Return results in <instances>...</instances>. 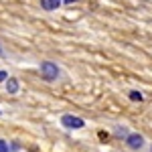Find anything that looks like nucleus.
Returning a JSON list of instances; mask_svg holds the SVG:
<instances>
[{"instance_id": "nucleus-8", "label": "nucleus", "mask_w": 152, "mask_h": 152, "mask_svg": "<svg viewBox=\"0 0 152 152\" xmlns=\"http://www.w3.org/2000/svg\"><path fill=\"white\" fill-rule=\"evenodd\" d=\"M6 79V71H0V81H4Z\"/></svg>"}, {"instance_id": "nucleus-6", "label": "nucleus", "mask_w": 152, "mask_h": 152, "mask_svg": "<svg viewBox=\"0 0 152 152\" xmlns=\"http://www.w3.org/2000/svg\"><path fill=\"white\" fill-rule=\"evenodd\" d=\"M130 99H132V102H142V94H138V91H132V94H130Z\"/></svg>"}, {"instance_id": "nucleus-3", "label": "nucleus", "mask_w": 152, "mask_h": 152, "mask_svg": "<svg viewBox=\"0 0 152 152\" xmlns=\"http://www.w3.org/2000/svg\"><path fill=\"white\" fill-rule=\"evenodd\" d=\"M128 144L132 146V148H142L144 138H142L140 134H130V136H128Z\"/></svg>"}, {"instance_id": "nucleus-10", "label": "nucleus", "mask_w": 152, "mask_h": 152, "mask_svg": "<svg viewBox=\"0 0 152 152\" xmlns=\"http://www.w3.org/2000/svg\"><path fill=\"white\" fill-rule=\"evenodd\" d=\"M0 53H2V47H0Z\"/></svg>"}, {"instance_id": "nucleus-1", "label": "nucleus", "mask_w": 152, "mask_h": 152, "mask_svg": "<svg viewBox=\"0 0 152 152\" xmlns=\"http://www.w3.org/2000/svg\"><path fill=\"white\" fill-rule=\"evenodd\" d=\"M41 75L45 77V79H49V81H53V79H57V75H59V69H57V65L55 63H43L41 65Z\"/></svg>"}, {"instance_id": "nucleus-7", "label": "nucleus", "mask_w": 152, "mask_h": 152, "mask_svg": "<svg viewBox=\"0 0 152 152\" xmlns=\"http://www.w3.org/2000/svg\"><path fill=\"white\" fill-rule=\"evenodd\" d=\"M0 152H8V144L4 140H0Z\"/></svg>"}, {"instance_id": "nucleus-4", "label": "nucleus", "mask_w": 152, "mask_h": 152, "mask_svg": "<svg viewBox=\"0 0 152 152\" xmlns=\"http://www.w3.org/2000/svg\"><path fill=\"white\" fill-rule=\"evenodd\" d=\"M41 6L45 10H55V8L61 6V0H41Z\"/></svg>"}, {"instance_id": "nucleus-5", "label": "nucleus", "mask_w": 152, "mask_h": 152, "mask_svg": "<svg viewBox=\"0 0 152 152\" xmlns=\"http://www.w3.org/2000/svg\"><path fill=\"white\" fill-rule=\"evenodd\" d=\"M6 89H8V94H16L18 91V81L16 79H8L6 81Z\"/></svg>"}, {"instance_id": "nucleus-2", "label": "nucleus", "mask_w": 152, "mask_h": 152, "mask_svg": "<svg viewBox=\"0 0 152 152\" xmlns=\"http://www.w3.org/2000/svg\"><path fill=\"white\" fill-rule=\"evenodd\" d=\"M63 126L67 128H83V120L81 118H75V116H63Z\"/></svg>"}, {"instance_id": "nucleus-9", "label": "nucleus", "mask_w": 152, "mask_h": 152, "mask_svg": "<svg viewBox=\"0 0 152 152\" xmlns=\"http://www.w3.org/2000/svg\"><path fill=\"white\" fill-rule=\"evenodd\" d=\"M65 2H67V4H73V2H77V0H65Z\"/></svg>"}]
</instances>
